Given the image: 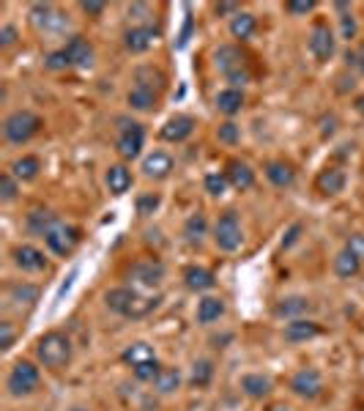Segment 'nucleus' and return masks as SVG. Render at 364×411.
Masks as SVG:
<instances>
[{
    "label": "nucleus",
    "mask_w": 364,
    "mask_h": 411,
    "mask_svg": "<svg viewBox=\"0 0 364 411\" xmlns=\"http://www.w3.org/2000/svg\"><path fill=\"white\" fill-rule=\"evenodd\" d=\"M104 307L115 316L124 318H145L148 313H154L159 307V299H145L140 291H134L129 285L121 288H110L104 293Z\"/></svg>",
    "instance_id": "1"
},
{
    "label": "nucleus",
    "mask_w": 364,
    "mask_h": 411,
    "mask_svg": "<svg viewBox=\"0 0 364 411\" xmlns=\"http://www.w3.org/2000/svg\"><path fill=\"white\" fill-rule=\"evenodd\" d=\"M36 359L41 368H50V370H61L71 362V340H68L66 332L61 329H52L47 335H41L36 340Z\"/></svg>",
    "instance_id": "2"
},
{
    "label": "nucleus",
    "mask_w": 364,
    "mask_h": 411,
    "mask_svg": "<svg viewBox=\"0 0 364 411\" xmlns=\"http://www.w3.org/2000/svg\"><path fill=\"white\" fill-rule=\"evenodd\" d=\"M41 127H44V121H41V116H36L34 110H14L3 121V137L11 146H22V143L34 140L36 134L41 132Z\"/></svg>",
    "instance_id": "3"
},
{
    "label": "nucleus",
    "mask_w": 364,
    "mask_h": 411,
    "mask_svg": "<svg viewBox=\"0 0 364 411\" xmlns=\"http://www.w3.org/2000/svg\"><path fill=\"white\" fill-rule=\"evenodd\" d=\"M38 381H41L38 368H36L34 362H28V359H20V362H14V368H11L8 376H6V392H8L11 398L34 395Z\"/></svg>",
    "instance_id": "4"
},
{
    "label": "nucleus",
    "mask_w": 364,
    "mask_h": 411,
    "mask_svg": "<svg viewBox=\"0 0 364 411\" xmlns=\"http://www.w3.org/2000/svg\"><path fill=\"white\" fill-rule=\"evenodd\" d=\"M214 244L222 253H235L244 244V230H241V222H238L235 211H225L217 220V225H214Z\"/></svg>",
    "instance_id": "5"
},
{
    "label": "nucleus",
    "mask_w": 364,
    "mask_h": 411,
    "mask_svg": "<svg viewBox=\"0 0 364 411\" xmlns=\"http://www.w3.org/2000/svg\"><path fill=\"white\" fill-rule=\"evenodd\" d=\"M118 124H121V132H118L115 148H118L121 159L132 162V159H137L140 154H143V146H145V129H143V124L126 121V118H118Z\"/></svg>",
    "instance_id": "6"
},
{
    "label": "nucleus",
    "mask_w": 364,
    "mask_h": 411,
    "mask_svg": "<svg viewBox=\"0 0 364 411\" xmlns=\"http://www.w3.org/2000/svg\"><path fill=\"white\" fill-rule=\"evenodd\" d=\"M82 242V233H80V228H74V225H66V222H55V228L44 236V244L50 247V253L55 255H71L74 253V247Z\"/></svg>",
    "instance_id": "7"
},
{
    "label": "nucleus",
    "mask_w": 364,
    "mask_h": 411,
    "mask_svg": "<svg viewBox=\"0 0 364 411\" xmlns=\"http://www.w3.org/2000/svg\"><path fill=\"white\" fill-rule=\"evenodd\" d=\"M165 274H167L165 263L156 260V258H143V260L132 263V269H129V280L137 285H143V288H156V285H162Z\"/></svg>",
    "instance_id": "8"
},
{
    "label": "nucleus",
    "mask_w": 364,
    "mask_h": 411,
    "mask_svg": "<svg viewBox=\"0 0 364 411\" xmlns=\"http://www.w3.org/2000/svg\"><path fill=\"white\" fill-rule=\"evenodd\" d=\"M291 392L301 400H315L323 392V376L315 368H301L291 376Z\"/></svg>",
    "instance_id": "9"
},
{
    "label": "nucleus",
    "mask_w": 364,
    "mask_h": 411,
    "mask_svg": "<svg viewBox=\"0 0 364 411\" xmlns=\"http://www.w3.org/2000/svg\"><path fill=\"white\" fill-rule=\"evenodd\" d=\"M159 36H162V28H159V25H151V22L134 25V28H129V31L124 33V47H126L132 55H140V53H148V50L156 44Z\"/></svg>",
    "instance_id": "10"
},
{
    "label": "nucleus",
    "mask_w": 364,
    "mask_h": 411,
    "mask_svg": "<svg viewBox=\"0 0 364 411\" xmlns=\"http://www.w3.org/2000/svg\"><path fill=\"white\" fill-rule=\"evenodd\" d=\"M334 44H337V39H334V31L329 28V22H315L312 31H310V53L315 55L318 64L331 61Z\"/></svg>",
    "instance_id": "11"
},
{
    "label": "nucleus",
    "mask_w": 364,
    "mask_h": 411,
    "mask_svg": "<svg viewBox=\"0 0 364 411\" xmlns=\"http://www.w3.org/2000/svg\"><path fill=\"white\" fill-rule=\"evenodd\" d=\"M31 20H34V25L38 28H44L47 33H61L68 28V17L66 14H61L55 6H50V3H36L34 8H31Z\"/></svg>",
    "instance_id": "12"
},
{
    "label": "nucleus",
    "mask_w": 364,
    "mask_h": 411,
    "mask_svg": "<svg viewBox=\"0 0 364 411\" xmlns=\"http://www.w3.org/2000/svg\"><path fill=\"white\" fill-rule=\"evenodd\" d=\"M11 260L20 272H28V274H38L47 269V255L34 244H17L11 250Z\"/></svg>",
    "instance_id": "13"
},
{
    "label": "nucleus",
    "mask_w": 364,
    "mask_h": 411,
    "mask_svg": "<svg viewBox=\"0 0 364 411\" xmlns=\"http://www.w3.org/2000/svg\"><path fill=\"white\" fill-rule=\"evenodd\" d=\"M159 88H154L151 83H134L132 91L126 94V102H129V107L137 110V113H154L156 110V104H159Z\"/></svg>",
    "instance_id": "14"
},
{
    "label": "nucleus",
    "mask_w": 364,
    "mask_h": 411,
    "mask_svg": "<svg viewBox=\"0 0 364 411\" xmlns=\"http://www.w3.org/2000/svg\"><path fill=\"white\" fill-rule=\"evenodd\" d=\"M198 127V121L192 118V116H187V113H178V116H173V118H167L165 127L159 129V137L167 140V143H184L192 132Z\"/></svg>",
    "instance_id": "15"
},
{
    "label": "nucleus",
    "mask_w": 364,
    "mask_h": 411,
    "mask_svg": "<svg viewBox=\"0 0 364 411\" xmlns=\"http://www.w3.org/2000/svg\"><path fill=\"white\" fill-rule=\"evenodd\" d=\"M265 179L277 187V190H288V187H293V181H296V167L291 165V162H285V159H271V162H265Z\"/></svg>",
    "instance_id": "16"
},
{
    "label": "nucleus",
    "mask_w": 364,
    "mask_h": 411,
    "mask_svg": "<svg viewBox=\"0 0 364 411\" xmlns=\"http://www.w3.org/2000/svg\"><path fill=\"white\" fill-rule=\"evenodd\" d=\"M321 335V323H315L312 318H296V321H288L285 329H282V337L288 343H307L312 337Z\"/></svg>",
    "instance_id": "17"
},
{
    "label": "nucleus",
    "mask_w": 364,
    "mask_h": 411,
    "mask_svg": "<svg viewBox=\"0 0 364 411\" xmlns=\"http://www.w3.org/2000/svg\"><path fill=\"white\" fill-rule=\"evenodd\" d=\"M64 50H66L71 66H77V69H91L94 66V44L85 36H71Z\"/></svg>",
    "instance_id": "18"
},
{
    "label": "nucleus",
    "mask_w": 364,
    "mask_h": 411,
    "mask_svg": "<svg viewBox=\"0 0 364 411\" xmlns=\"http://www.w3.org/2000/svg\"><path fill=\"white\" fill-rule=\"evenodd\" d=\"M214 66L228 77L233 71H241V69H247L244 66V55H241V50L238 47H233V44H219L217 50H214Z\"/></svg>",
    "instance_id": "19"
},
{
    "label": "nucleus",
    "mask_w": 364,
    "mask_h": 411,
    "mask_svg": "<svg viewBox=\"0 0 364 411\" xmlns=\"http://www.w3.org/2000/svg\"><path fill=\"white\" fill-rule=\"evenodd\" d=\"M143 176L145 179H154V181H165L167 176L173 173V157L165 154V151H154L143 159Z\"/></svg>",
    "instance_id": "20"
},
{
    "label": "nucleus",
    "mask_w": 364,
    "mask_h": 411,
    "mask_svg": "<svg viewBox=\"0 0 364 411\" xmlns=\"http://www.w3.org/2000/svg\"><path fill=\"white\" fill-rule=\"evenodd\" d=\"M312 310V302L307 296H285L274 305V316L285 318V321H296V318H307Z\"/></svg>",
    "instance_id": "21"
},
{
    "label": "nucleus",
    "mask_w": 364,
    "mask_h": 411,
    "mask_svg": "<svg viewBox=\"0 0 364 411\" xmlns=\"http://www.w3.org/2000/svg\"><path fill=\"white\" fill-rule=\"evenodd\" d=\"M345 184H348V176H345V170L342 167H323L321 173H318V179H315V187L318 192H323V195H340V192L345 190Z\"/></svg>",
    "instance_id": "22"
},
{
    "label": "nucleus",
    "mask_w": 364,
    "mask_h": 411,
    "mask_svg": "<svg viewBox=\"0 0 364 411\" xmlns=\"http://www.w3.org/2000/svg\"><path fill=\"white\" fill-rule=\"evenodd\" d=\"M184 285L189 291H195V293H203V291H211L217 285V277L205 266H187L184 269Z\"/></svg>",
    "instance_id": "23"
},
{
    "label": "nucleus",
    "mask_w": 364,
    "mask_h": 411,
    "mask_svg": "<svg viewBox=\"0 0 364 411\" xmlns=\"http://www.w3.org/2000/svg\"><path fill=\"white\" fill-rule=\"evenodd\" d=\"M271 389H274V381L263 376V373H247L244 379H241V392L247 395V398H252V400H263L271 395Z\"/></svg>",
    "instance_id": "24"
},
{
    "label": "nucleus",
    "mask_w": 364,
    "mask_h": 411,
    "mask_svg": "<svg viewBox=\"0 0 364 411\" xmlns=\"http://www.w3.org/2000/svg\"><path fill=\"white\" fill-rule=\"evenodd\" d=\"M104 181H107V190L112 195H126L132 187V170L126 165H110L107 173H104Z\"/></svg>",
    "instance_id": "25"
},
{
    "label": "nucleus",
    "mask_w": 364,
    "mask_h": 411,
    "mask_svg": "<svg viewBox=\"0 0 364 411\" xmlns=\"http://www.w3.org/2000/svg\"><path fill=\"white\" fill-rule=\"evenodd\" d=\"M225 176H228V181H231V187H235V190H249V187L255 184V170H252L247 162H241V159H231V162H228Z\"/></svg>",
    "instance_id": "26"
},
{
    "label": "nucleus",
    "mask_w": 364,
    "mask_h": 411,
    "mask_svg": "<svg viewBox=\"0 0 364 411\" xmlns=\"http://www.w3.org/2000/svg\"><path fill=\"white\" fill-rule=\"evenodd\" d=\"M55 222H61V220H58L50 209H41V206H38V209H34V211L25 217V228H28V233H34V236H41V239H44V236L55 228Z\"/></svg>",
    "instance_id": "27"
},
{
    "label": "nucleus",
    "mask_w": 364,
    "mask_h": 411,
    "mask_svg": "<svg viewBox=\"0 0 364 411\" xmlns=\"http://www.w3.org/2000/svg\"><path fill=\"white\" fill-rule=\"evenodd\" d=\"M8 173L17 179V181H34L41 173V159L34 157V154H25V157L14 159L8 165Z\"/></svg>",
    "instance_id": "28"
},
{
    "label": "nucleus",
    "mask_w": 364,
    "mask_h": 411,
    "mask_svg": "<svg viewBox=\"0 0 364 411\" xmlns=\"http://www.w3.org/2000/svg\"><path fill=\"white\" fill-rule=\"evenodd\" d=\"M225 299L222 296H203L198 305V323L203 326H208V323H214V321H219V318L225 316Z\"/></svg>",
    "instance_id": "29"
},
{
    "label": "nucleus",
    "mask_w": 364,
    "mask_h": 411,
    "mask_svg": "<svg viewBox=\"0 0 364 411\" xmlns=\"http://www.w3.org/2000/svg\"><path fill=\"white\" fill-rule=\"evenodd\" d=\"M255 31H258V20H255V14H249V11H238L231 20V36L233 39H238V41L252 39Z\"/></svg>",
    "instance_id": "30"
},
{
    "label": "nucleus",
    "mask_w": 364,
    "mask_h": 411,
    "mask_svg": "<svg viewBox=\"0 0 364 411\" xmlns=\"http://www.w3.org/2000/svg\"><path fill=\"white\" fill-rule=\"evenodd\" d=\"M38 296H41V288L34 283H11L8 285V302H14V305H36L38 302Z\"/></svg>",
    "instance_id": "31"
},
{
    "label": "nucleus",
    "mask_w": 364,
    "mask_h": 411,
    "mask_svg": "<svg viewBox=\"0 0 364 411\" xmlns=\"http://www.w3.org/2000/svg\"><path fill=\"white\" fill-rule=\"evenodd\" d=\"M214 104H217L219 113L235 116V113H241V107H244V91H241V88H225V91L217 94Z\"/></svg>",
    "instance_id": "32"
},
{
    "label": "nucleus",
    "mask_w": 364,
    "mask_h": 411,
    "mask_svg": "<svg viewBox=\"0 0 364 411\" xmlns=\"http://www.w3.org/2000/svg\"><path fill=\"white\" fill-rule=\"evenodd\" d=\"M205 236H208V220H205L203 211H195L189 220L184 222V239H187L192 247H198V244H203Z\"/></svg>",
    "instance_id": "33"
},
{
    "label": "nucleus",
    "mask_w": 364,
    "mask_h": 411,
    "mask_svg": "<svg viewBox=\"0 0 364 411\" xmlns=\"http://www.w3.org/2000/svg\"><path fill=\"white\" fill-rule=\"evenodd\" d=\"M334 272H337V277L351 280V277H356L362 272V260L351 253V250H342V253H337V258H334Z\"/></svg>",
    "instance_id": "34"
},
{
    "label": "nucleus",
    "mask_w": 364,
    "mask_h": 411,
    "mask_svg": "<svg viewBox=\"0 0 364 411\" xmlns=\"http://www.w3.org/2000/svg\"><path fill=\"white\" fill-rule=\"evenodd\" d=\"M154 386H156L159 395H173L181 386V370L178 368H162V373L156 376Z\"/></svg>",
    "instance_id": "35"
},
{
    "label": "nucleus",
    "mask_w": 364,
    "mask_h": 411,
    "mask_svg": "<svg viewBox=\"0 0 364 411\" xmlns=\"http://www.w3.org/2000/svg\"><path fill=\"white\" fill-rule=\"evenodd\" d=\"M126 365H140V362H148V359H156L154 356V348L148 346V343H132V346L124 351V356H121Z\"/></svg>",
    "instance_id": "36"
},
{
    "label": "nucleus",
    "mask_w": 364,
    "mask_h": 411,
    "mask_svg": "<svg viewBox=\"0 0 364 411\" xmlns=\"http://www.w3.org/2000/svg\"><path fill=\"white\" fill-rule=\"evenodd\" d=\"M211 379H214V362L211 359H198L192 365V376H189L192 386H208Z\"/></svg>",
    "instance_id": "37"
},
{
    "label": "nucleus",
    "mask_w": 364,
    "mask_h": 411,
    "mask_svg": "<svg viewBox=\"0 0 364 411\" xmlns=\"http://www.w3.org/2000/svg\"><path fill=\"white\" fill-rule=\"evenodd\" d=\"M159 206H162V195H159V192H145V195H140V197L134 200V209H137L140 217H151Z\"/></svg>",
    "instance_id": "38"
},
{
    "label": "nucleus",
    "mask_w": 364,
    "mask_h": 411,
    "mask_svg": "<svg viewBox=\"0 0 364 411\" xmlns=\"http://www.w3.org/2000/svg\"><path fill=\"white\" fill-rule=\"evenodd\" d=\"M203 187H205V192H208L211 197H222V195L228 192V187H231V181H228L225 173H208L205 181H203Z\"/></svg>",
    "instance_id": "39"
},
{
    "label": "nucleus",
    "mask_w": 364,
    "mask_h": 411,
    "mask_svg": "<svg viewBox=\"0 0 364 411\" xmlns=\"http://www.w3.org/2000/svg\"><path fill=\"white\" fill-rule=\"evenodd\" d=\"M132 373L137 381H156V376L162 373V365H159V359H148V362L134 365Z\"/></svg>",
    "instance_id": "40"
},
{
    "label": "nucleus",
    "mask_w": 364,
    "mask_h": 411,
    "mask_svg": "<svg viewBox=\"0 0 364 411\" xmlns=\"http://www.w3.org/2000/svg\"><path fill=\"white\" fill-rule=\"evenodd\" d=\"M17 195H20V181L6 170L0 176V200L3 203H11V200H17Z\"/></svg>",
    "instance_id": "41"
},
{
    "label": "nucleus",
    "mask_w": 364,
    "mask_h": 411,
    "mask_svg": "<svg viewBox=\"0 0 364 411\" xmlns=\"http://www.w3.org/2000/svg\"><path fill=\"white\" fill-rule=\"evenodd\" d=\"M217 140L225 143V146H235V143L241 140V129H238V124H233V121L219 124V129H217Z\"/></svg>",
    "instance_id": "42"
},
{
    "label": "nucleus",
    "mask_w": 364,
    "mask_h": 411,
    "mask_svg": "<svg viewBox=\"0 0 364 411\" xmlns=\"http://www.w3.org/2000/svg\"><path fill=\"white\" fill-rule=\"evenodd\" d=\"M44 66H47L50 71H66V69H71V61H68L66 50L61 47V50H55V53H50V55L44 58Z\"/></svg>",
    "instance_id": "43"
},
{
    "label": "nucleus",
    "mask_w": 364,
    "mask_h": 411,
    "mask_svg": "<svg viewBox=\"0 0 364 411\" xmlns=\"http://www.w3.org/2000/svg\"><path fill=\"white\" fill-rule=\"evenodd\" d=\"M340 31H342V39L345 41H354L356 39V17L351 14V11H342V17H340Z\"/></svg>",
    "instance_id": "44"
},
{
    "label": "nucleus",
    "mask_w": 364,
    "mask_h": 411,
    "mask_svg": "<svg viewBox=\"0 0 364 411\" xmlns=\"http://www.w3.org/2000/svg\"><path fill=\"white\" fill-rule=\"evenodd\" d=\"M17 340V332H14V323L11 321H0V348L3 351H11Z\"/></svg>",
    "instance_id": "45"
},
{
    "label": "nucleus",
    "mask_w": 364,
    "mask_h": 411,
    "mask_svg": "<svg viewBox=\"0 0 364 411\" xmlns=\"http://www.w3.org/2000/svg\"><path fill=\"white\" fill-rule=\"evenodd\" d=\"M315 6H318L315 0H288L285 3V11L293 14V17H301V14H310Z\"/></svg>",
    "instance_id": "46"
},
{
    "label": "nucleus",
    "mask_w": 364,
    "mask_h": 411,
    "mask_svg": "<svg viewBox=\"0 0 364 411\" xmlns=\"http://www.w3.org/2000/svg\"><path fill=\"white\" fill-rule=\"evenodd\" d=\"M17 39H20V33H17L14 25H3V28H0V47H3V50L14 47V44H17Z\"/></svg>",
    "instance_id": "47"
},
{
    "label": "nucleus",
    "mask_w": 364,
    "mask_h": 411,
    "mask_svg": "<svg viewBox=\"0 0 364 411\" xmlns=\"http://www.w3.org/2000/svg\"><path fill=\"white\" fill-rule=\"evenodd\" d=\"M345 250H351V253L356 255V258H359V260L364 263V233H354V236L348 239Z\"/></svg>",
    "instance_id": "48"
},
{
    "label": "nucleus",
    "mask_w": 364,
    "mask_h": 411,
    "mask_svg": "<svg viewBox=\"0 0 364 411\" xmlns=\"http://www.w3.org/2000/svg\"><path fill=\"white\" fill-rule=\"evenodd\" d=\"M225 80L231 83V88H238V85H247V83H249V71H247V69H241V71H233V74H228Z\"/></svg>",
    "instance_id": "49"
},
{
    "label": "nucleus",
    "mask_w": 364,
    "mask_h": 411,
    "mask_svg": "<svg viewBox=\"0 0 364 411\" xmlns=\"http://www.w3.org/2000/svg\"><path fill=\"white\" fill-rule=\"evenodd\" d=\"M214 11H217V17H225V14H233V17H235V14L241 11V6H238V3H217Z\"/></svg>",
    "instance_id": "50"
},
{
    "label": "nucleus",
    "mask_w": 364,
    "mask_h": 411,
    "mask_svg": "<svg viewBox=\"0 0 364 411\" xmlns=\"http://www.w3.org/2000/svg\"><path fill=\"white\" fill-rule=\"evenodd\" d=\"M301 230H304V228H301V225L296 222V225H293V228H291V230L285 233V239H282V247H285V250L296 244V242H298V233H301Z\"/></svg>",
    "instance_id": "51"
},
{
    "label": "nucleus",
    "mask_w": 364,
    "mask_h": 411,
    "mask_svg": "<svg viewBox=\"0 0 364 411\" xmlns=\"http://www.w3.org/2000/svg\"><path fill=\"white\" fill-rule=\"evenodd\" d=\"M80 8H82L85 14H91V17H99V14H104L107 3H80Z\"/></svg>",
    "instance_id": "52"
},
{
    "label": "nucleus",
    "mask_w": 364,
    "mask_h": 411,
    "mask_svg": "<svg viewBox=\"0 0 364 411\" xmlns=\"http://www.w3.org/2000/svg\"><path fill=\"white\" fill-rule=\"evenodd\" d=\"M354 107H356V113H359V116H364V94L356 96V102H354Z\"/></svg>",
    "instance_id": "53"
},
{
    "label": "nucleus",
    "mask_w": 364,
    "mask_h": 411,
    "mask_svg": "<svg viewBox=\"0 0 364 411\" xmlns=\"http://www.w3.org/2000/svg\"><path fill=\"white\" fill-rule=\"evenodd\" d=\"M356 58H359V71L364 74V41H362V47H359V53H356Z\"/></svg>",
    "instance_id": "54"
},
{
    "label": "nucleus",
    "mask_w": 364,
    "mask_h": 411,
    "mask_svg": "<svg viewBox=\"0 0 364 411\" xmlns=\"http://www.w3.org/2000/svg\"><path fill=\"white\" fill-rule=\"evenodd\" d=\"M271 411H293V409H291V406H274Z\"/></svg>",
    "instance_id": "55"
},
{
    "label": "nucleus",
    "mask_w": 364,
    "mask_h": 411,
    "mask_svg": "<svg viewBox=\"0 0 364 411\" xmlns=\"http://www.w3.org/2000/svg\"><path fill=\"white\" fill-rule=\"evenodd\" d=\"M71 411H88V409H71Z\"/></svg>",
    "instance_id": "56"
}]
</instances>
